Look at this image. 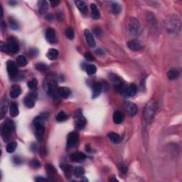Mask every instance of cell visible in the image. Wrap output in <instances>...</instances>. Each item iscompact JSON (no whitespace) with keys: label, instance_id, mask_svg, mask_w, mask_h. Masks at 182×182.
Listing matches in <instances>:
<instances>
[{"label":"cell","instance_id":"1","mask_svg":"<svg viewBox=\"0 0 182 182\" xmlns=\"http://www.w3.org/2000/svg\"><path fill=\"white\" fill-rule=\"evenodd\" d=\"M165 26L167 31L172 34H178L181 31V24L179 18L176 15H171L165 20Z\"/></svg>","mask_w":182,"mask_h":182},{"label":"cell","instance_id":"2","mask_svg":"<svg viewBox=\"0 0 182 182\" xmlns=\"http://www.w3.org/2000/svg\"><path fill=\"white\" fill-rule=\"evenodd\" d=\"M14 124L10 119H7L1 126V135L4 142L10 139L13 131L14 130Z\"/></svg>","mask_w":182,"mask_h":182},{"label":"cell","instance_id":"3","mask_svg":"<svg viewBox=\"0 0 182 182\" xmlns=\"http://www.w3.org/2000/svg\"><path fill=\"white\" fill-rule=\"evenodd\" d=\"M44 119L45 115H41L34 118L33 121V125L34 129H35V133L38 139H42L43 134H44Z\"/></svg>","mask_w":182,"mask_h":182},{"label":"cell","instance_id":"4","mask_svg":"<svg viewBox=\"0 0 182 182\" xmlns=\"http://www.w3.org/2000/svg\"><path fill=\"white\" fill-rule=\"evenodd\" d=\"M155 110H156V106L153 100H150L146 104L145 109H144L143 116L145 120L147 123L152 122L155 115Z\"/></svg>","mask_w":182,"mask_h":182},{"label":"cell","instance_id":"5","mask_svg":"<svg viewBox=\"0 0 182 182\" xmlns=\"http://www.w3.org/2000/svg\"><path fill=\"white\" fill-rule=\"evenodd\" d=\"M126 27L130 35L135 36L139 33L140 24L139 21L133 17H130L126 22Z\"/></svg>","mask_w":182,"mask_h":182},{"label":"cell","instance_id":"6","mask_svg":"<svg viewBox=\"0 0 182 182\" xmlns=\"http://www.w3.org/2000/svg\"><path fill=\"white\" fill-rule=\"evenodd\" d=\"M46 81V92L51 97L54 98L56 93H58V90L56 89L57 82L54 76L49 75L45 79Z\"/></svg>","mask_w":182,"mask_h":182},{"label":"cell","instance_id":"7","mask_svg":"<svg viewBox=\"0 0 182 182\" xmlns=\"http://www.w3.org/2000/svg\"><path fill=\"white\" fill-rule=\"evenodd\" d=\"M4 48H5L6 52L11 53V54H16L19 50V46L17 43L16 41L13 38H9L7 43H1V50L2 51Z\"/></svg>","mask_w":182,"mask_h":182},{"label":"cell","instance_id":"8","mask_svg":"<svg viewBox=\"0 0 182 182\" xmlns=\"http://www.w3.org/2000/svg\"><path fill=\"white\" fill-rule=\"evenodd\" d=\"M79 141V135L77 132H72L68 134L67 137V148L72 149L77 145Z\"/></svg>","mask_w":182,"mask_h":182},{"label":"cell","instance_id":"9","mask_svg":"<svg viewBox=\"0 0 182 182\" xmlns=\"http://www.w3.org/2000/svg\"><path fill=\"white\" fill-rule=\"evenodd\" d=\"M75 126L79 130H81L83 129L86 125V119L83 117L82 110H78L75 112Z\"/></svg>","mask_w":182,"mask_h":182},{"label":"cell","instance_id":"10","mask_svg":"<svg viewBox=\"0 0 182 182\" xmlns=\"http://www.w3.org/2000/svg\"><path fill=\"white\" fill-rule=\"evenodd\" d=\"M7 68L9 76L11 78H14L16 76L17 72H18V68H17L16 63L12 61V60H8L7 63Z\"/></svg>","mask_w":182,"mask_h":182},{"label":"cell","instance_id":"11","mask_svg":"<svg viewBox=\"0 0 182 182\" xmlns=\"http://www.w3.org/2000/svg\"><path fill=\"white\" fill-rule=\"evenodd\" d=\"M37 92H31V93H30L28 95H27L26 97L25 98H24V104H25V105L27 107L31 108L34 107V105H35V101L36 99H37Z\"/></svg>","mask_w":182,"mask_h":182},{"label":"cell","instance_id":"12","mask_svg":"<svg viewBox=\"0 0 182 182\" xmlns=\"http://www.w3.org/2000/svg\"><path fill=\"white\" fill-rule=\"evenodd\" d=\"M84 35L89 46L91 47V48H93V47L95 46V41L93 36H92V34H91V32L88 29L85 30Z\"/></svg>","mask_w":182,"mask_h":182},{"label":"cell","instance_id":"13","mask_svg":"<svg viewBox=\"0 0 182 182\" xmlns=\"http://www.w3.org/2000/svg\"><path fill=\"white\" fill-rule=\"evenodd\" d=\"M70 159H71L72 162H81L86 159V156L82 152H75L72 154L71 157H70Z\"/></svg>","mask_w":182,"mask_h":182},{"label":"cell","instance_id":"14","mask_svg":"<svg viewBox=\"0 0 182 182\" xmlns=\"http://www.w3.org/2000/svg\"><path fill=\"white\" fill-rule=\"evenodd\" d=\"M125 107H126L127 110L131 116H134L137 113V107L133 102H127L125 104Z\"/></svg>","mask_w":182,"mask_h":182},{"label":"cell","instance_id":"15","mask_svg":"<svg viewBox=\"0 0 182 182\" xmlns=\"http://www.w3.org/2000/svg\"><path fill=\"white\" fill-rule=\"evenodd\" d=\"M46 39L47 41L51 43H53L55 42V39H56V33L53 28H48V29L46 31Z\"/></svg>","mask_w":182,"mask_h":182},{"label":"cell","instance_id":"16","mask_svg":"<svg viewBox=\"0 0 182 182\" xmlns=\"http://www.w3.org/2000/svg\"><path fill=\"white\" fill-rule=\"evenodd\" d=\"M71 91L69 88H66V87H60L58 89V95L61 98L66 99L68 97L71 95Z\"/></svg>","mask_w":182,"mask_h":182},{"label":"cell","instance_id":"17","mask_svg":"<svg viewBox=\"0 0 182 182\" xmlns=\"http://www.w3.org/2000/svg\"><path fill=\"white\" fill-rule=\"evenodd\" d=\"M102 91V84L99 82L95 83L92 85V98H96L100 95Z\"/></svg>","mask_w":182,"mask_h":182},{"label":"cell","instance_id":"18","mask_svg":"<svg viewBox=\"0 0 182 182\" xmlns=\"http://www.w3.org/2000/svg\"><path fill=\"white\" fill-rule=\"evenodd\" d=\"M38 7H39V13L44 14L48 9V2L45 0H40V1H38Z\"/></svg>","mask_w":182,"mask_h":182},{"label":"cell","instance_id":"19","mask_svg":"<svg viewBox=\"0 0 182 182\" xmlns=\"http://www.w3.org/2000/svg\"><path fill=\"white\" fill-rule=\"evenodd\" d=\"M21 92V88L19 85H13L12 88H11L10 90V97L11 98H16L20 95Z\"/></svg>","mask_w":182,"mask_h":182},{"label":"cell","instance_id":"20","mask_svg":"<svg viewBox=\"0 0 182 182\" xmlns=\"http://www.w3.org/2000/svg\"><path fill=\"white\" fill-rule=\"evenodd\" d=\"M127 46L130 50L137 51L142 48V46L140 43L136 41H130L127 43Z\"/></svg>","mask_w":182,"mask_h":182},{"label":"cell","instance_id":"21","mask_svg":"<svg viewBox=\"0 0 182 182\" xmlns=\"http://www.w3.org/2000/svg\"><path fill=\"white\" fill-rule=\"evenodd\" d=\"M113 122L116 124H120L122 122L123 119H124V115L122 112L120 111H115L113 113Z\"/></svg>","mask_w":182,"mask_h":182},{"label":"cell","instance_id":"22","mask_svg":"<svg viewBox=\"0 0 182 182\" xmlns=\"http://www.w3.org/2000/svg\"><path fill=\"white\" fill-rule=\"evenodd\" d=\"M75 4L82 14H85L88 13V8H87V6L84 1H81V0H78V1H75Z\"/></svg>","mask_w":182,"mask_h":182},{"label":"cell","instance_id":"23","mask_svg":"<svg viewBox=\"0 0 182 182\" xmlns=\"http://www.w3.org/2000/svg\"><path fill=\"white\" fill-rule=\"evenodd\" d=\"M136 87L135 85L132 83V84H130L129 85L128 87H127L126 90H125V94L128 96L132 97L134 96V95L136 94Z\"/></svg>","mask_w":182,"mask_h":182},{"label":"cell","instance_id":"24","mask_svg":"<svg viewBox=\"0 0 182 182\" xmlns=\"http://www.w3.org/2000/svg\"><path fill=\"white\" fill-rule=\"evenodd\" d=\"M90 9H91V11H92V19H95V20L98 19L100 16V14L99 9H98L96 4H91Z\"/></svg>","mask_w":182,"mask_h":182},{"label":"cell","instance_id":"25","mask_svg":"<svg viewBox=\"0 0 182 182\" xmlns=\"http://www.w3.org/2000/svg\"><path fill=\"white\" fill-rule=\"evenodd\" d=\"M107 136L114 144H119L121 141L120 136L118 134L115 133V132H110V133H108Z\"/></svg>","mask_w":182,"mask_h":182},{"label":"cell","instance_id":"26","mask_svg":"<svg viewBox=\"0 0 182 182\" xmlns=\"http://www.w3.org/2000/svg\"><path fill=\"white\" fill-rule=\"evenodd\" d=\"M9 113H10L11 117H15L18 116L19 113L18 105H17L16 103H14V102H13V103L11 104L10 108H9Z\"/></svg>","mask_w":182,"mask_h":182},{"label":"cell","instance_id":"27","mask_svg":"<svg viewBox=\"0 0 182 182\" xmlns=\"http://www.w3.org/2000/svg\"><path fill=\"white\" fill-rule=\"evenodd\" d=\"M47 57L49 60H56L58 56V51L55 48L49 49L48 53H47Z\"/></svg>","mask_w":182,"mask_h":182},{"label":"cell","instance_id":"28","mask_svg":"<svg viewBox=\"0 0 182 182\" xmlns=\"http://www.w3.org/2000/svg\"><path fill=\"white\" fill-rule=\"evenodd\" d=\"M7 106H8V103H7V100L5 97L3 98L1 102V117H0L1 118H3V117L7 113Z\"/></svg>","mask_w":182,"mask_h":182},{"label":"cell","instance_id":"29","mask_svg":"<svg viewBox=\"0 0 182 182\" xmlns=\"http://www.w3.org/2000/svg\"><path fill=\"white\" fill-rule=\"evenodd\" d=\"M16 63L19 66L21 67H24L27 64V59L23 55H20L16 58Z\"/></svg>","mask_w":182,"mask_h":182},{"label":"cell","instance_id":"30","mask_svg":"<svg viewBox=\"0 0 182 182\" xmlns=\"http://www.w3.org/2000/svg\"><path fill=\"white\" fill-rule=\"evenodd\" d=\"M179 76V72L177 70H170L167 73V78L169 80H175Z\"/></svg>","mask_w":182,"mask_h":182},{"label":"cell","instance_id":"31","mask_svg":"<svg viewBox=\"0 0 182 182\" xmlns=\"http://www.w3.org/2000/svg\"><path fill=\"white\" fill-rule=\"evenodd\" d=\"M60 168H61L62 170L64 171L65 174L67 176H71V174L73 172V169H72V166H70L67 164H62L60 165Z\"/></svg>","mask_w":182,"mask_h":182},{"label":"cell","instance_id":"32","mask_svg":"<svg viewBox=\"0 0 182 182\" xmlns=\"http://www.w3.org/2000/svg\"><path fill=\"white\" fill-rule=\"evenodd\" d=\"M68 119V115H66V113H64V112H60V113H58V115H56V119L57 122H64V121H66V119Z\"/></svg>","mask_w":182,"mask_h":182},{"label":"cell","instance_id":"33","mask_svg":"<svg viewBox=\"0 0 182 182\" xmlns=\"http://www.w3.org/2000/svg\"><path fill=\"white\" fill-rule=\"evenodd\" d=\"M85 70H86L87 73H88L89 75H94V74L96 73L97 68L95 67V66L93 65V64H89V65L86 66Z\"/></svg>","mask_w":182,"mask_h":182},{"label":"cell","instance_id":"34","mask_svg":"<svg viewBox=\"0 0 182 182\" xmlns=\"http://www.w3.org/2000/svg\"><path fill=\"white\" fill-rule=\"evenodd\" d=\"M111 9L113 11V14H119L121 11V7L118 3L116 2H113L111 4Z\"/></svg>","mask_w":182,"mask_h":182},{"label":"cell","instance_id":"35","mask_svg":"<svg viewBox=\"0 0 182 182\" xmlns=\"http://www.w3.org/2000/svg\"><path fill=\"white\" fill-rule=\"evenodd\" d=\"M17 147V143L16 142H10L7 146V151L9 153L14 152Z\"/></svg>","mask_w":182,"mask_h":182},{"label":"cell","instance_id":"36","mask_svg":"<svg viewBox=\"0 0 182 182\" xmlns=\"http://www.w3.org/2000/svg\"><path fill=\"white\" fill-rule=\"evenodd\" d=\"M84 174H85V170L83 167L78 166V167L74 169L73 174L76 176V177H81V176L84 175Z\"/></svg>","mask_w":182,"mask_h":182},{"label":"cell","instance_id":"37","mask_svg":"<svg viewBox=\"0 0 182 182\" xmlns=\"http://www.w3.org/2000/svg\"><path fill=\"white\" fill-rule=\"evenodd\" d=\"M9 25H10V27L14 30H16L19 28V24L16 20L14 19L13 17H9Z\"/></svg>","mask_w":182,"mask_h":182},{"label":"cell","instance_id":"38","mask_svg":"<svg viewBox=\"0 0 182 182\" xmlns=\"http://www.w3.org/2000/svg\"><path fill=\"white\" fill-rule=\"evenodd\" d=\"M66 35L68 39L73 40L74 39V31L72 28H68L66 30Z\"/></svg>","mask_w":182,"mask_h":182},{"label":"cell","instance_id":"39","mask_svg":"<svg viewBox=\"0 0 182 182\" xmlns=\"http://www.w3.org/2000/svg\"><path fill=\"white\" fill-rule=\"evenodd\" d=\"M37 84H38L37 80L36 78H34V79H32L31 81H28L27 83V85H28V88H30L31 90H33V89L37 88Z\"/></svg>","mask_w":182,"mask_h":182},{"label":"cell","instance_id":"40","mask_svg":"<svg viewBox=\"0 0 182 182\" xmlns=\"http://www.w3.org/2000/svg\"><path fill=\"white\" fill-rule=\"evenodd\" d=\"M30 166H31L32 169H39L40 166H41V163H40L37 159H33V160L31 161V162H30Z\"/></svg>","mask_w":182,"mask_h":182},{"label":"cell","instance_id":"41","mask_svg":"<svg viewBox=\"0 0 182 182\" xmlns=\"http://www.w3.org/2000/svg\"><path fill=\"white\" fill-rule=\"evenodd\" d=\"M47 66L43 63H39L36 65V68L39 71H45L47 69Z\"/></svg>","mask_w":182,"mask_h":182},{"label":"cell","instance_id":"42","mask_svg":"<svg viewBox=\"0 0 182 182\" xmlns=\"http://www.w3.org/2000/svg\"><path fill=\"white\" fill-rule=\"evenodd\" d=\"M46 169L47 172H48V175H53V174L56 173V169H55V168L54 167V166L51 164H48L46 166Z\"/></svg>","mask_w":182,"mask_h":182},{"label":"cell","instance_id":"43","mask_svg":"<svg viewBox=\"0 0 182 182\" xmlns=\"http://www.w3.org/2000/svg\"><path fill=\"white\" fill-rule=\"evenodd\" d=\"M35 181L37 182H42V181H54V179H46V178L41 177V176H37L35 178Z\"/></svg>","mask_w":182,"mask_h":182},{"label":"cell","instance_id":"44","mask_svg":"<svg viewBox=\"0 0 182 182\" xmlns=\"http://www.w3.org/2000/svg\"><path fill=\"white\" fill-rule=\"evenodd\" d=\"M85 59L89 60V61H93L95 60V57L93 56V55L91 54L90 53H85Z\"/></svg>","mask_w":182,"mask_h":182},{"label":"cell","instance_id":"45","mask_svg":"<svg viewBox=\"0 0 182 182\" xmlns=\"http://www.w3.org/2000/svg\"><path fill=\"white\" fill-rule=\"evenodd\" d=\"M94 33L97 36V37H100V36L101 35L102 31H101V30H100V28H95L94 29Z\"/></svg>","mask_w":182,"mask_h":182},{"label":"cell","instance_id":"46","mask_svg":"<svg viewBox=\"0 0 182 182\" xmlns=\"http://www.w3.org/2000/svg\"><path fill=\"white\" fill-rule=\"evenodd\" d=\"M60 4L59 1H51V4L53 7H56Z\"/></svg>","mask_w":182,"mask_h":182},{"label":"cell","instance_id":"47","mask_svg":"<svg viewBox=\"0 0 182 182\" xmlns=\"http://www.w3.org/2000/svg\"><path fill=\"white\" fill-rule=\"evenodd\" d=\"M120 170L122 171L123 173H126V172H127L126 166H125L124 164H121L120 165Z\"/></svg>","mask_w":182,"mask_h":182},{"label":"cell","instance_id":"48","mask_svg":"<svg viewBox=\"0 0 182 182\" xmlns=\"http://www.w3.org/2000/svg\"><path fill=\"white\" fill-rule=\"evenodd\" d=\"M96 54L98 55H104L105 53H104L103 50H102V49L100 48H98L96 50Z\"/></svg>","mask_w":182,"mask_h":182},{"label":"cell","instance_id":"49","mask_svg":"<svg viewBox=\"0 0 182 182\" xmlns=\"http://www.w3.org/2000/svg\"><path fill=\"white\" fill-rule=\"evenodd\" d=\"M21 162H22V160H21L19 157H14V162L16 163V164H20Z\"/></svg>","mask_w":182,"mask_h":182},{"label":"cell","instance_id":"50","mask_svg":"<svg viewBox=\"0 0 182 182\" xmlns=\"http://www.w3.org/2000/svg\"><path fill=\"white\" fill-rule=\"evenodd\" d=\"M46 19H49V21L53 20V16H52V15H51V14L47 15V16H46Z\"/></svg>","mask_w":182,"mask_h":182}]
</instances>
